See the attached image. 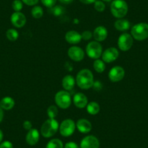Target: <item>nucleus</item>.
I'll use <instances>...</instances> for the list:
<instances>
[{"mask_svg":"<svg viewBox=\"0 0 148 148\" xmlns=\"http://www.w3.org/2000/svg\"><path fill=\"white\" fill-rule=\"evenodd\" d=\"M47 113L49 119H55L58 114V109L55 105H51L47 108Z\"/></svg>","mask_w":148,"mask_h":148,"instance_id":"obj_27","label":"nucleus"},{"mask_svg":"<svg viewBox=\"0 0 148 148\" xmlns=\"http://www.w3.org/2000/svg\"><path fill=\"white\" fill-rule=\"evenodd\" d=\"M46 148H64V145L60 139H52L47 144Z\"/></svg>","mask_w":148,"mask_h":148,"instance_id":"obj_25","label":"nucleus"},{"mask_svg":"<svg viewBox=\"0 0 148 148\" xmlns=\"http://www.w3.org/2000/svg\"><path fill=\"white\" fill-rule=\"evenodd\" d=\"M95 9L96 10L97 12H103L105 10V5L103 3V2H102V1L97 0L96 2H95Z\"/></svg>","mask_w":148,"mask_h":148,"instance_id":"obj_30","label":"nucleus"},{"mask_svg":"<svg viewBox=\"0 0 148 148\" xmlns=\"http://www.w3.org/2000/svg\"><path fill=\"white\" fill-rule=\"evenodd\" d=\"M44 15L43 9L40 6H35L31 10V15L36 19H39Z\"/></svg>","mask_w":148,"mask_h":148,"instance_id":"obj_26","label":"nucleus"},{"mask_svg":"<svg viewBox=\"0 0 148 148\" xmlns=\"http://www.w3.org/2000/svg\"><path fill=\"white\" fill-rule=\"evenodd\" d=\"M64 148H79V146L76 142H69L65 144Z\"/></svg>","mask_w":148,"mask_h":148,"instance_id":"obj_35","label":"nucleus"},{"mask_svg":"<svg viewBox=\"0 0 148 148\" xmlns=\"http://www.w3.org/2000/svg\"><path fill=\"white\" fill-rule=\"evenodd\" d=\"M3 136H4L3 132H2V131L0 129V143L2 142V139H3Z\"/></svg>","mask_w":148,"mask_h":148,"instance_id":"obj_40","label":"nucleus"},{"mask_svg":"<svg viewBox=\"0 0 148 148\" xmlns=\"http://www.w3.org/2000/svg\"><path fill=\"white\" fill-rule=\"evenodd\" d=\"M131 35L136 41H144L148 38V24L139 23L134 25L131 30Z\"/></svg>","mask_w":148,"mask_h":148,"instance_id":"obj_4","label":"nucleus"},{"mask_svg":"<svg viewBox=\"0 0 148 148\" xmlns=\"http://www.w3.org/2000/svg\"><path fill=\"white\" fill-rule=\"evenodd\" d=\"M119 56V52L116 48L109 47L105 49L102 54V60L105 62L110 63L116 60Z\"/></svg>","mask_w":148,"mask_h":148,"instance_id":"obj_10","label":"nucleus"},{"mask_svg":"<svg viewBox=\"0 0 148 148\" xmlns=\"http://www.w3.org/2000/svg\"><path fill=\"white\" fill-rule=\"evenodd\" d=\"M55 102L61 109H67L71 105V94L65 90L59 91L55 96Z\"/></svg>","mask_w":148,"mask_h":148,"instance_id":"obj_5","label":"nucleus"},{"mask_svg":"<svg viewBox=\"0 0 148 148\" xmlns=\"http://www.w3.org/2000/svg\"><path fill=\"white\" fill-rule=\"evenodd\" d=\"M65 40L71 45H77L82 40V35L76 31H69L65 34Z\"/></svg>","mask_w":148,"mask_h":148,"instance_id":"obj_18","label":"nucleus"},{"mask_svg":"<svg viewBox=\"0 0 148 148\" xmlns=\"http://www.w3.org/2000/svg\"><path fill=\"white\" fill-rule=\"evenodd\" d=\"M15 106V100L11 97H5L0 100V107L5 110H10Z\"/></svg>","mask_w":148,"mask_h":148,"instance_id":"obj_21","label":"nucleus"},{"mask_svg":"<svg viewBox=\"0 0 148 148\" xmlns=\"http://www.w3.org/2000/svg\"><path fill=\"white\" fill-rule=\"evenodd\" d=\"M100 107L97 102H90L86 105V110L90 115H97L99 112Z\"/></svg>","mask_w":148,"mask_h":148,"instance_id":"obj_22","label":"nucleus"},{"mask_svg":"<svg viewBox=\"0 0 148 148\" xmlns=\"http://www.w3.org/2000/svg\"><path fill=\"white\" fill-rule=\"evenodd\" d=\"M133 42L134 39L132 36L128 33H123L119 36L118 39V47L121 51L126 52L132 48Z\"/></svg>","mask_w":148,"mask_h":148,"instance_id":"obj_7","label":"nucleus"},{"mask_svg":"<svg viewBox=\"0 0 148 148\" xmlns=\"http://www.w3.org/2000/svg\"><path fill=\"white\" fill-rule=\"evenodd\" d=\"M73 102L76 108L82 109L86 107L88 104V99L84 94L82 92H78L74 95L73 97Z\"/></svg>","mask_w":148,"mask_h":148,"instance_id":"obj_15","label":"nucleus"},{"mask_svg":"<svg viewBox=\"0 0 148 148\" xmlns=\"http://www.w3.org/2000/svg\"><path fill=\"white\" fill-rule=\"evenodd\" d=\"M93 68L96 72L101 73H102L103 71H105V62H104L102 60H95V62H94L93 63Z\"/></svg>","mask_w":148,"mask_h":148,"instance_id":"obj_23","label":"nucleus"},{"mask_svg":"<svg viewBox=\"0 0 148 148\" xmlns=\"http://www.w3.org/2000/svg\"><path fill=\"white\" fill-rule=\"evenodd\" d=\"M11 23L15 27L21 28L26 23V18L25 15L21 12H15L10 18Z\"/></svg>","mask_w":148,"mask_h":148,"instance_id":"obj_13","label":"nucleus"},{"mask_svg":"<svg viewBox=\"0 0 148 148\" xmlns=\"http://www.w3.org/2000/svg\"><path fill=\"white\" fill-rule=\"evenodd\" d=\"M99 141L96 136L89 135L82 139L81 141L80 148H99Z\"/></svg>","mask_w":148,"mask_h":148,"instance_id":"obj_12","label":"nucleus"},{"mask_svg":"<svg viewBox=\"0 0 148 148\" xmlns=\"http://www.w3.org/2000/svg\"><path fill=\"white\" fill-rule=\"evenodd\" d=\"M82 38L84 41H89L93 37V33L89 31H84L82 34Z\"/></svg>","mask_w":148,"mask_h":148,"instance_id":"obj_31","label":"nucleus"},{"mask_svg":"<svg viewBox=\"0 0 148 148\" xmlns=\"http://www.w3.org/2000/svg\"><path fill=\"white\" fill-rule=\"evenodd\" d=\"M59 1L61 3L64 4V5H69V4H71L73 0H59Z\"/></svg>","mask_w":148,"mask_h":148,"instance_id":"obj_38","label":"nucleus"},{"mask_svg":"<svg viewBox=\"0 0 148 148\" xmlns=\"http://www.w3.org/2000/svg\"><path fill=\"white\" fill-rule=\"evenodd\" d=\"M6 36L10 42H15L19 37V34H18V31H16L14 28H10L6 32Z\"/></svg>","mask_w":148,"mask_h":148,"instance_id":"obj_24","label":"nucleus"},{"mask_svg":"<svg viewBox=\"0 0 148 148\" xmlns=\"http://www.w3.org/2000/svg\"><path fill=\"white\" fill-rule=\"evenodd\" d=\"M102 1H104V2H111L112 0H102Z\"/></svg>","mask_w":148,"mask_h":148,"instance_id":"obj_41","label":"nucleus"},{"mask_svg":"<svg viewBox=\"0 0 148 148\" xmlns=\"http://www.w3.org/2000/svg\"><path fill=\"white\" fill-rule=\"evenodd\" d=\"M4 110L0 107V123L2 121L4 118Z\"/></svg>","mask_w":148,"mask_h":148,"instance_id":"obj_39","label":"nucleus"},{"mask_svg":"<svg viewBox=\"0 0 148 148\" xmlns=\"http://www.w3.org/2000/svg\"><path fill=\"white\" fill-rule=\"evenodd\" d=\"M128 5L124 0H114L110 5L111 13L115 18H123L128 12Z\"/></svg>","mask_w":148,"mask_h":148,"instance_id":"obj_3","label":"nucleus"},{"mask_svg":"<svg viewBox=\"0 0 148 148\" xmlns=\"http://www.w3.org/2000/svg\"><path fill=\"white\" fill-rule=\"evenodd\" d=\"M76 127V123L72 119H65L60 125V133L62 136L68 137V136H71L74 133Z\"/></svg>","mask_w":148,"mask_h":148,"instance_id":"obj_8","label":"nucleus"},{"mask_svg":"<svg viewBox=\"0 0 148 148\" xmlns=\"http://www.w3.org/2000/svg\"><path fill=\"white\" fill-rule=\"evenodd\" d=\"M93 37L96 42H103L108 37V30L102 25L97 26L94 31Z\"/></svg>","mask_w":148,"mask_h":148,"instance_id":"obj_16","label":"nucleus"},{"mask_svg":"<svg viewBox=\"0 0 148 148\" xmlns=\"http://www.w3.org/2000/svg\"><path fill=\"white\" fill-rule=\"evenodd\" d=\"M76 82L82 89H89L93 86L94 76L92 71L89 69H82L76 75Z\"/></svg>","mask_w":148,"mask_h":148,"instance_id":"obj_1","label":"nucleus"},{"mask_svg":"<svg viewBox=\"0 0 148 148\" xmlns=\"http://www.w3.org/2000/svg\"><path fill=\"white\" fill-rule=\"evenodd\" d=\"M12 9L15 12H21V10L23 9V2L21 0H14L12 4Z\"/></svg>","mask_w":148,"mask_h":148,"instance_id":"obj_29","label":"nucleus"},{"mask_svg":"<svg viewBox=\"0 0 148 148\" xmlns=\"http://www.w3.org/2000/svg\"><path fill=\"white\" fill-rule=\"evenodd\" d=\"M125 71L121 66H114L111 68L108 73V77L112 82H121L124 78Z\"/></svg>","mask_w":148,"mask_h":148,"instance_id":"obj_9","label":"nucleus"},{"mask_svg":"<svg viewBox=\"0 0 148 148\" xmlns=\"http://www.w3.org/2000/svg\"><path fill=\"white\" fill-rule=\"evenodd\" d=\"M97 0H80V2L85 5H90V4L95 3Z\"/></svg>","mask_w":148,"mask_h":148,"instance_id":"obj_37","label":"nucleus"},{"mask_svg":"<svg viewBox=\"0 0 148 148\" xmlns=\"http://www.w3.org/2000/svg\"><path fill=\"white\" fill-rule=\"evenodd\" d=\"M39 138H40V135H39V131L36 129H31L28 131L25 136V141L28 145L34 146L38 143Z\"/></svg>","mask_w":148,"mask_h":148,"instance_id":"obj_14","label":"nucleus"},{"mask_svg":"<svg viewBox=\"0 0 148 148\" xmlns=\"http://www.w3.org/2000/svg\"><path fill=\"white\" fill-rule=\"evenodd\" d=\"M76 84V79L71 75H67L62 79V85L65 91H71L73 89Z\"/></svg>","mask_w":148,"mask_h":148,"instance_id":"obj_19","label":"nucleus"},{"mask_svg":"<svg viewBox=\"0 0 148 148\" xmlns=\"http://www.w3.org/2000/svg\"><path fill=\"white\" fill-rule=\"evenodd\" d=\"M86 52L87 56L91 59H99L102 54V45L96 41L90 42L86 46Z\"/></svg>","mask_w":148,"mask_h":148,"instance_id":"obj_6","label":"nucleus"},{"mask_svg":"<svg viewBox=\"0 0 148 148\" xmlns=\"http://www.w3.org/2000/svg\"><path fill=\"white\" fill-rule=\"evenodd\" d=\"M64 11L65 10L61 6H54L51 8V13L53 14L55 16H59V15H62L64 13Z\"/></svg>","mask_w":148,"mask_h":148,"instance_id":"obj_28","label":"nucleus"},{"mask_svg":"<svg viewBox=\"0 0 148 148\" xmlns=\"http://www.w3.org/2000/svg\"><path fill=\"white\" fill-rule=\"evenodd\" d=\"M68 55L72 60L75 62H80L84 58L85 52L79 47L73 46L68 49Z\"/></svg>","mask_w":148,"mask_h":148,"instance_id":"obj_11","label":"nucleus"},{"mask_svg":"<svg viewBox=\"0 0 148 148\" xmlns=\"http://www.w3.org/2000/svg\"><path fill=\"white\" fill-rule=\"evenodd\" d=\"M21 1L28 6H33V5H36L39 2V0H21Z\"/></svg>","mask_w":148,"mask_h":148,"instance_id":"obj_34","label":"nucleus"},{"mask_svg":"<svg viewBox=\"0 0 148 148\" xmlns=\"http://www.w3.org/2000/svg\"><path fill=\"white\" fill-rule=\"evenodd\" d=\"M115 28L119 31H126L129 30L131 27L130 22L128 20L123 19V18H120V19L117 20L114 23Z\"/></svg>","mask_w":148,"mask_h":148,"instance_id":"obj_20","label":"nucleus"},{"mask_svg":"<svg viewBox=\"0 0 148 148\" xmlns=\"http://www.w3.org/2000/svg\"><path fill=\"white\" fill-rule=\"evenodd\" d=\"M23 128L25 130L29 131L30 129H32V123L30 121H25L23 123Z\"/></svg>","mask_w":148,"mask_h":148,"instance_id":"obj_36","label":"nucleus"},{"mask_svg":"<svg viewBox=\"0 0 148 148\" xmlns=\"http://www.w3.org/2000/svg\"><path fill=\"white\" fill-rule=\"evenodd\" d=\"M0 148H13V145L10 141H5L0 143Z\"/></svg>","mask_w":148,"mask_h":148,"instance_id":"obj_33","label":"nucleus"},{"mask_svg":"<svg viewBox=\"0 0 148 148\" xmlns=\"http://www.w3.org/2000/svg\"><path fill=\"white\" fill-rule=\"evenodd\" d=\"M76 128L82 134H87L91 132L92 129V125L89 121L87 119H82L77 121V123H76Z\"/></svg>","mask_w":148,"mask_h":148,"instance_id":"obj_17","label":"nucleus"},{"mask_svg":"<svg viewBox=\"0 0 148 148\" xmlns=\"http://www.w3.org/2000/svg\"><path fill=\"white\" fill-rule=\"evenodd\" d=\"M59 123L55 119H49L44 122L41 127V134L45 138L53 136L59 129Z\"/></svg>","mask_w":148,"mask_h":148,"instance_id":"obj_2","label":"nucleus"},{"mask_svg":"<svg viewBox=\"0 0 148 148\" xmlns=\"http://www.w3.org/2000/svg\"><path fill=\"white\" fill-rule=\"evenodd\" d=\"M44 5L48 8H51L55 6L57 0H41Z\"/></svg>","mask_w":148,"mask_h":148,"instance_id":"obj_32","label":"nucleus"}]
</instances>
